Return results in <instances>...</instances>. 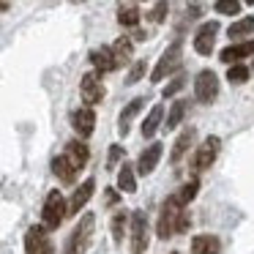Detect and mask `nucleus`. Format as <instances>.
<instances>
[{
	"mask_svg": "<svg viewBox=\"0 0 254 254\" xmlns=\"http://www.w3.org/2000/svg\"><path fill=\"white\" fill-rule=\"evenodd\" d=\"M186 205L178 199V194L175 197H170L164 202V208H161V216H159V238L161 241H167V238H172V235H181V232H186L189 230V224H191V219H189V213L186 210Z\"/></svg>",
	"mask_w": 254,
	"mask_h": 254,
	"instance_id": "f257e3e1",
	"label": "nucleus"
},
{
	"mask_svg": "<svg viewBox=\"0 0 254 254\" xmlns=\"http://www.w3.org/2000/svg\"><path fill=\"white\" fill-rule=\"evenodd\" d=\"M93 227H96V216L85 213L79 219V224L71 230V235H68V243H66V252L63 254H85L88 252L90 241H93Z\"/></svg>",
	"mask_w": 254,
	"mask_h": 254,
	"instance_id": "f03ea898",
	"label": "nucleus"
},
{
	"mask_svg": "<svg viewBox=\"0 0 254 254\" xmlns=\"http://www.w3.org/2000/svg\"><path fill=\"white\" fill-rule=\"evenodd\" d=\"M66 216H68L66 199H63V194L58 191V189H52L44 199V208H41V221H44V227H50V230H58Z\"/></svg>",
	"mask_w": 254,
	"mask_h": 254,
	"instance_id": "7ed1b4c3",
	"label": "nucleus"
},
{
	"mask_svg": "<svg viewBox=\"0 0 254 254\" xmlns=\"http://www.w3.org/2000/svg\"><path fill=\"white\" fill-rule=\"evenodd\" d=\"M181 63H183V44H181V41H172V44L167 47V52L159 58V63H156L150 79H153V82H161L164 77L175 74L178 68H181Z\"/></svg>",
	"mask_w": 254,
	"mask_h": 254,
	"instance_id": "20e7f679",
	"label": "nucleus"
},
{
	"mask_svg": "<svg viewBox=\"0 0 254 254\" xmlns=\"http://www.w3.org/2000/svg\"><path fill=\"white\" fill-rule=\"evenodd\" d=\"M50 227H30L25 232V254H55V246L50 241Z\"/></svg>",
	"mask_w": 254,
	"mask_h": 254,
	"instance_id": "39448f33",
	"label": "nucleus"
},
{
	"mask_svg": "<svg viewBox=\"0 0 254 254\" xmlns=\"http://www.w3.org/2000/svg\"><path fill=\"white\" fill-rule=\"evenodd\" d=\"M194 96H197V101H202V104L216 101V96H219V77H216L210 68H202V71L197 74V79H194Z\"/></svg>",
	"mask_w": 254,
	"mask_h": 254,
	"instance_id": "423d86ee",
	"label": "nucleus"
},
{
	"mask_svg": "<svg viewBox=\"0 0 254 254\" xmlns=\"http://www.w3.org/2000/svg\"><path fill=\"white\" fill-rule=\"evenodd\" d=\"M219 148H221V139H219V137H208L202 145H199L197 156H194V161H191V170H194V175H199V172H205L210 164H213V161H216V156H219Z\"/></svg>",
	"mask_w": 254,
	"mask_h": 254,
	"instance_id": "0eeeda50",
	"label": "nucleus"
},
{
	"mask_svg": "<svg viewBox=\"0 0 254 254\" xmlns=\"http://www.w3.org/2000/svg\"><path fill=\"white\" fill-rule=\"evenodd\" d=\"M148 249V216L145 210L131 213V254H145Z\"/></svg>",
	"mask_w": 254,
	"mask_h": 254,
	"instance_id": "6e6552de",
	"label": "nucleus"
},
{
	"mask_svg": "<svg viewBox=\"0 0 254 254\" xmlns=\"http://www.w3.org/2000/svg\"><path fill=\"white\" fill-rule=\"evenodd\" d=\"M79 93H82V101L85 104H101V99H104V85H101L99 74L96 71H88L82 77V82H79Z\"/></svg>",
	"mask_w": 254,
	"mask_h": 254,
	"instance_id": "1a4fd4ad",
	"label": "nucleus"
},
{
	"mask_svg": "<svg viewBox=\"0 0 254 254\" xmlns=\"http://www.w3.org/2000/svg\"><path fill=\"white\" fill-rule=\"evenodd\" d=\"M216 33H219V22L199 25L197 36H194V50H197L199 55H210V50H213V44H216Z\"/></svg>",
	"mask_w": 254,
	"mask_h": 254,
	"instance_id": "9d476101",
	"label": "nucleus"
},
{
	"mask_svg": "<svg viewBox=\"0 0 254 254\" xmlns=\"http://www.w3.org/2000/svg\"><path fill=\"white\" fill-rule=\"evenodd\" d=\"M90 63H93L96 71H101V74H110V71H115V68L121 66L112 47H99V50H93L90 52Z\"/></svg>",
	"mask_w": 254,
	"mask_h": 254,
	"instance_id": "9b49d317",
	"label": "nucleus"
},
{
	"mask_svg": "<svg viewBox=\"0 0 254 254\" xmlns=\"http://www.w3.org/2000/svg\"><path fill=\"white\" fill-rule=\"evenodd\" d=\"M71 126H74V131H77L79 137H90V134H93L96 115H93V110H90V104L88 107H79V110L74 112V115H71Z\"/></svg>",
	"mask_w": 254,
	"mask_h": 254,
	"instance_id": "f8f14e48",
	"label": "nucleus"
},
{
	"mask_svg": "<svg viewBox=\"0 0 254 254\" xmlns=\"http://www.w3.org/2000/svg\"><path fill=\"white\" fill-rule=\"evenodd\" d=\"M93 191H96V181H93V178H88V181H85L82 186L77 189V191H74L71 202H68V216L79 213V210H82L85 205L90 202V197H93Z\"/></svg>",
	"mask_w": 254,
	"mask_h": 254,
	"instance_id": "ddd939ff",
	"label": "nucleus"
},
{
	"mask_svg": "<svg viewBox=\"0 0 254 254\" xmlns=\"http://www.w3.org/2000/svg\"><path fill=\"white\" fill-rule=\"evenodd\" d=\"M161 153H164V148H161L159 142H153V145H148V148L139 153V164H137V170H139V175H150V172L156 170V164H159V159H161Z\"/></svg>",
	"mask_w": 254,
	"mask_h": 254,
	"instance_id": "4468645a",
	"label": "nucleus"
},
{
	"mask_svg": "<svg viewBox=\"0 0 254 254\" xmlns=\"http://www.w3.org/2000/svg\"><path fill=\"white\" fill-rule=\"evenodd\" d=\"M77 170H79V167L71 161V156H68V153L58 156V159L52 161V172H55V175L61 178L63 183H74V178H77Z\"/></svg>",
	"mask_w": 254,
	"mask_h": 254,
	"instance_id": "2eb2a0df",
	"label": "nucleus"
},
{
	"mask_svg": "<svg viewBox=\"0 0 254 254\" xmlns=\"http://www.w3.org/2000/svg\"><path fill=\"white\" fill-rule=\"evenodd\" d=\"M243 58H254V41H243V44H230L221 50V61L224 63H238Z\"/></svg>",
	"mask_w": 254,
	"mask_h": 254,
	"instance_id": "dca6fc26",
	"label": "nucleus"
},
{
	"mask_svg": "<svg viewBox=\"0 0 254 254\" xmlns=\"http://www.w3.org/2000/svg\"><path fill=\"white\" fill-rule=\"evenodd\" d=\"M221 241L216 235H194L191 238V254H219Z\"/></svg>",
	"mask_w": 254,
	"mask_h": 254,
	"instance_id": "f3484780",
	"label": "nucleus"
},
{
	"mask_svg": "<svg viewBox=\"0 0 254 254\" xmlns=\"http://www.w3.org/2000/svg\"><path fill=\"white\" fill-rule=\"evenodd\" d=\"M142 104H145V99H134V101H128V104H126V110L121 112V123H118V131H121L123 137L128 134V128H131L134 115H137V112L142 110Z\"/></svg>",
	"mask_w": 254,
	"mask_h": 254,
	"instance_id": "a211bd4d",
	"label": "nucleus"
},
{
	"mask_svg": "<svg viewBox=\"0 0 254 254\" xmlns=\"http://www.w3.org/2000/svg\"><path fill=\"white\" fill-rule=\"evenodd\" d=\"M194 137H197V131H194V128H186V131L175 139V148H172V156H170L172 164H178V161L183 159V153H186V150L194 145Z\"/></svg>",
	"mask_w": 254,
	"mask_h": 254,
	"instance_id": "6ab92c4d",
	"label": "nucleus"
},
{
	"mask_svg": "<svg viewBox=\"0 0 254 254\" xmlns=\"http://www.w3.org/2000/svg\"><path fill=\"white\" fill-rule=\"evenodd\" d=\"M66 153L71 156V161L79 167V170H82V167L88 164V159H90L88 145H85V142H79V139H74V142H68V145H66Z\"/></svg>",
	"mask_w": 254,
	"mask_h": 254,
	"instance_id": "aec40b11",
	"label": "nucleus"
},
{
	"mask_svg": "<svg viewBox=\"0 0 254 254\" xmlns=\"http://www.w3.org/2000/svg\"><path fill=\"white\" fill-rule=\"evenodd\" d=\"M118 189H121V191H126V194L137 191V178H134L131 164H126V161H123L121 172H118Z\"/></svg>",
	"mask_w": 254,
	"mask_h": 254,
	"instance_id": "412c9836",
	"label": "nucleus"
},
{
	"mask_svg": "<svg viewBox=\"0 0 254 254\" xmlns=\"http://www.w3.org/2000/svg\"><path fill=\"white\" fill-rule=\"evenodd\" d=\"M161 115H164V107H161V104H156L153 110L148 112L145 123H142V137H153V134L159 131V126H161Z\"/></svg>",
	"mask_w": 254,
	"mask_h": 254,
	"instance_id": "4be33fe9",
	"label": "nucleus"
},
{
	"mask_svg": "<svg viewBox=\"0 0 254 254\" xmlns=\"http://www.w3.org/2000/svg\"><path fill=\"white\" fill-rule=\"evenodd\" d=\"M227 33H230V39H243V36H252L254 33V17H243V19H238V22H232Z\"/></svg>",
	"mask_w": 254,
	"mask_h": 254,
	"instance_id": "5701e85b",
	"label": "nucleus"
},
{
	"mask_svg": "<svg viewBox=\"0 0 254 254\" xmlns=\"http://www.w3.org/2000/svg\"><path fill=\"white\" fill-rule=\"evenodd\" d=\"M118 22L123 28H137L139 25V8L137 6H121L118 8Z\"/></svg>",
	"mask_w": 254,
	"mask_h": 254,
	"instance_id": "b1692460",
	"label": "nucleus"
},
{
	"mask_svg": "<svg viewBox=\"0 0 254 254\" xmlns=\"http://www.w3.org/2000/svg\"><path fill=\"white\" fill-rule=\"evenodd\" d=\"M112 50H115V58H118V63H121V66L131 61L134 47H131V41H128V39H123V36H121V39H118L115 44H112Z\"/></svg>",
	"mask_w": 254,
	"mask_h": 254,
	"instance_id": "393cba45",
	"label": "nucleus"
},
{
	"mask_svg": "<svg viewBox=\"0 0 254 254\" xmlns=\"http://www.w3.org/2000/svg\"><path fill=\"white\" fill-rule=\"evenodd\" d=\"M249 71H252V68L241 66V63H230V71H227V79H230L232 85H243V82L249 79Z\"/></svg>",
	"mask_w": 254,
	"mask_h": 254,
	"instance_id": "a878e982",
	"label": "nucleus"
},
{
	"mask_svg": "<svg viewBox=\"0 0 254 254\" xmlns=\"http://www.w3.org/2000/svg\"><path fill=\"white\" fill-rule=\"evenodd\" d=\"M183 112H186V101L178 99L175 104H172L170 115H167V123H164V126H167V128H178V123L183 121Z\"/></svg>",
	"mask_w": 254,
	"mask_h": 254,
	"instance_id": "bb28decb",
	"label": "nucleus"
},
{
	"mask_svg": "<svg viewBox=\"0 0 254 254\" xmlns=\"http://www.w3.org/2000/svg\"><path fill=\"white\" fill-rule=\"evenodd\" d=\"M216 11L219 14H227V17H235V14H241V3L238 0H216Z\"/></svg>",
	"mask_w": 254,
	"mask_h": 254,
	"instance_id": "cd10ccee",
	"label": "nucleus"
},
{
	"mask_svg": "<svg viewBox=\"0 0 254 254\" xmlns=\"http://www.w3.org/2000/svg\"><path fill=\"white\" fill-rule=\"evenodd\" d=\"M197 189H199V181H197V178H191V181H189L186 186H183L181 191H178V199H181L183 205H186V202H191V199L197 197Z\"/></svg>",
	"mask_w": 254,
	"mask_h": 254,
	"instance_id": "c85d7f7f",
	"label": "nucleus"
},
{
	"mask_svg": "<svg viewBox=\"0 0 254 254\" xmlns=\"http://www.w3.org/2000/svg\"><path fill=\"white\" fill-rule=\"evenodd\" d=\"M123 227H126V213H123V210H118V213L112 216V241H115V243H121Z\"/></svg>",
	"mask_w": 254,
	"mask_h": 254,
	"instance_id": "c756f323",
	"label": "nucleus"
},
{
	"mask_svg": "<svg viewBox=\"0 0 254 254\" xmlns=\"http://www.w3.org/2000/svg\"><path fill=\"white\" fill-rule=\"evenodd\" d=\"M145 71H148V63H145V61H137V63H134V66H131V71H128L126 82H128V85L139 82V79L145 77Z\"/></svg>",
	"mask_w": 254,
	"mask_h": 254,
	"instance_id": "7c9ffc66",
	"label": "nucleus"
},
{
	"mask_svg": "<svg viewBox=\"0 0 254 254\" xmlns=\"http://www.w3.org/2000/svg\"><path fill=\"white\" fill-rule=\"evenodd\" d=\"M167 8H170V3H167V0H159V3L153 6V11L148 14V17H150V22H164V17H167Z\"/></svg>",
	"mask_w": 254,
	"mask_h": 254,
	"instance_id": "2f4dec72",
	"label": "nucleus"
},
{
	"mask_svg": "<svg viewBox=\"0 0 254 254\" xmlns=\"http://www.w3.org/2000/svg\"><path fill=\"white\" fill-rule=\"evenodd\" d=\"M183 85H186V77H183V74H178V77H175V79H172V82L164 88V93H161V96H164V99H170V96H175L178 90L183 88Z\"/></svg>",
	"mask_w": 254,
	"mask_h": 254,
	"instance_id": "473e14b6",
	"label": "nucleus"
},
{
	"mask_svg": "<svg viewBox=\"0 0 254 254\" xmlns=\"http://www.w3.org/2000/svg\"><path fill=\"white\" fill-rule=\"evenodd\" d=\"M121 156H123V148H121V145H112V148H110V167H107V170H112Z\"/></svg>",
	"mask_w": 254,
	"mask_h": 254,
	"instance_id": "72a5a7b5",
	"label": "nucleus"
},
{
	"mask_svg": "<svg viewBox=\"0 0 254 254\" xmlns=\"http://www.w3.org/2000/svg\"><path fill=\"white\" fill-rule=\"evenodd\" d=\"M107 202H110V205H112V202H118V194H115V191H110V194H107Z\"/></svg>",
	"mask_w": 254,
	"mask_h": 254,
	"instance_id": "f704fd0d",
	"label": "nucleus"
},
{
	"mask_svg": "<svg viewBox=\"0 0 254 254\" xmlns=\"http://www.w3.org/2000/svg\"><path fill=\"white\" fill-rule=\"evenodd\" d=\"M246 3H249V6H254V0H246Z\"/></svg>",
	"mask_w": 254,
	"mask_h": 254,
	"instance_id": "c9c22d12",
	"label": "nucleus"
},
{
	"mask_svg": "<svg viewBox=\"0 0 254 254\" xmlns=\"http://www.w3.org/2000/svg\"><path fill=\"white\" fill-rule=\"evenodd\" d=\"M172 254H178V252H172Z\"/></svg>",
	"mask_w": 254,
	"mask_h": 254,
	"instance_id": "e433bc0d",
	"label": "nucleus"
},
{
	"mask_svg": "<svg viewBox=\"0 0 254 254\" xmlns=\"http://www.w3.org/2000/svg\"><path fill=\"white\" fill-rule=\"evenodd\" d=\"M252 68H254V66H252Z\"/></svg>",
	"mask_w": 254,
	"mask_h": 254,
	"instance_id": "4c0bfd02",
	"label": "nucleus"
}]
</instances>
